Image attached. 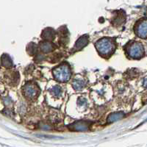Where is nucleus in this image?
Listing matches in <instances>:
<instances>
[{
    "label": "nucleus",
    "mask_w": 147,
    "mask_h": 147,
    "mask_svg": "<svg viewBox=\"0 0 147 147\" xmlns=\"http://www.w3.org/2000/svg\"><path fill=\"white\" fill-rule=\"evenodd\" d=\"M97 50L102 56L110 55L115 49L114 43L111 39L102 38L99 40L96 44Z\"/></svg>",
    "instance_id": "obj_1"
},
{
    "label": "nucleus",
    "mask_w": 147,
    "mask_h": 147,
    "mask_svg": "<svg viewBox=\"0 0 147 147\" xmlns=\"http://www.w3.org/2000/svg\"><path fill=\"white\" fill-rule=\"evenodd\" d=\"M53 74L54 77L57 80L66 82L71 77V70L69 65H67L66 64H63L54 69Z\"/></svg>",
    "instance_id": "obj_2"
},
{
    "label": "nucleus",
    "mask_w": 147,
    "mask_h": 147,
    "mask_svg": "<svg viewBox=\"0 0 147 147\" xmlns=\"http://www.w3.org/2000/svg\"><path fill=\"white\" fill-rule=\"evenodd\" d=\"M129 55L133 58H140L144 55V47L139 43H134L129 48Z\"/></svg>",
    "instance_id": "obj_3"
},
{
    "label": "nucleus",
    "mask_w": 147,
    "mask_h": 147,
    "mask_svg": "<svg viewBox=\"0 0 147 147\" xmlns=\"http://www.w3.org/2000/svg\"><path fill=\"white\" fill-rule=\"evenodd\" d=\"M24 94L27 96H28L30 99H32L36 96L38 90H37L36 87L34 85L27 84L24 88Z\"/></svg>",
    "instance_id": "obj_4"
},
{
    "label": "nucleus",
    "mask_w": 147,
    "mask_h": 147,
    "mask_svg": "<svg viewBox=\"0 0 147 147\" xmlns=\"http://www.w3.org/2000/svg\"><path fill=\"white\" fill-rule=\"evenodd\" d=\"M136 32H137V35H138L140 38H145L146 37V20L143 21V22H140V24H139L138 25L137 28H136Z\"/></svg>",
    "instance_id": "obj_5"
},
{
    "label": "nucleus",
    "mask_w": 147,
    "mask_h": 147,
    "mask_svg": "<svg viewBox=\"0 0 147 147\" xmlns=\"http://www.w3.org/2000/svg\"><path fill=\"white\" fill-rule=\"evenodd\" d=\"M70 129L74 131H85L88 129V123L85 121H78L71 126Z\"/></svg>",
    "instance_id": "obj_6"
},
{
    "label": "nucleus",
    "mask_w": 147,
    "mask_h": 147,
    "mask_svg": "<svg viewBox=\"0 0 147 147\" xmlns=\"http://www.w3.org/2000/svg\"><path fill=\"white\" fill-rule=\"evenodd\" d=\"M88 43V37L82 36L80 38H79V40H77V43H76L75 47H74L75 50H80V49H82L83 47H85V46L87 45Z\"/></svg>",
    "instance_id": "obj_7"
},
{
    "label": "nucleus",
    "mask_w": 147,
    "mask_h": 147,
    "mask_svg": "<svg viewBox=\"0 0 147 147\" xmlns=\"http://www.w3.org/2000/svg\"><path fill=\"white\" fill-rule=\"evenodd\" d=\"M123 116H124V113H115L110 115L107 121H108L109 122H113L115 121L121 119Z\"/></svg>",
    "instance_id": "obj_8"
},
{
    "label": "nucleus",
    "mask_w": 147,
    "mask_h": 147,
    "mask_svg": "<svg viewBox=\"0 0 147 147\" xmlns=\"http://www.w3.org/2000/svg\"><path fill=\"white\" fill-rule=\"evenodd\" d=\"M55 36V33H54V31L51 29H47L46 30H44V32H43V37L44 38L46 39H52Z\"/></svg>",
    "instance_id": "obj_9"
},
{
    "label": "nucleus",
    "mask_w": 147,
    "mask_h": 147,
    "mask_svg": "<svg viewBox=\"0 0 147 147\" xmlns=\"http://www.w3.org/2000/svg\"><path fill=\"white\" fill-rule=\"evenodd\" d=\"M2 65H5V67H10L12 65H13L11 59L10 58L9 56H7V55H3V57H2Z\"/></svg>",
    "instance_id": "obj_10"
},
{
    "label": "nucleus",
    "mask_w": 147,
    "mask_h": 147,
    "mask_svg": "<svg viewBox=\"0 0 147 147\" xmlns=\"http://www.w3.org/2000/svg\"><path fill=\"white\" fill-rule=\"evenodd\" d=\"M73 86L74 89L79 90L82 89L84 86V82L82 80H79V79H76L73 82Z\"/></svg>",
    "instance_id": "obj_11"
},
{
    "label": "nucleus",
    "mask_w": 147,
    "mask_h": 147,
    "mask_svg": "<svg viewBox=\"0 0 147 147\" xmlns=\"http://www.w3.org/2000/svg\"><path fill=\"white\" fill-rule=\"evenodd\" d=\"M52 45L50 43H48V42H45V43H43V44L40 45V49L41 50L44 52H49L52 50Z\"/></svg>",
    "instance_id": "obj_12"
},
{
    "label": "nucleus",
    "mask_w": 147,
    "mask_h": 147,
    "mask_svg": "<svg viewBox=\"0 0 147 147\" xmlns=\"http://www.w3.org/2000/svg\"><path fill=\"white\" fill-rule=\"evenodd\" d=\"M52 92H53V94H55V96H58L59 95L61 94V90H60V88L58 86H55V87L53 88Z\"/></svg>",
    "instance_id": "obj_13"
}]
</instances>
